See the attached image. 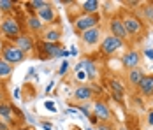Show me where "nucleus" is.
Wrapping results in <instances>:
<instances>
[{
  "mask_svg": "<svg viewBox=\"0 0 153 130\" xmlns=\"http://www.w3.org/2000/svg\"><path fill=\"white\" fill-rule=\"evenodd\" d=\"M123 46H125V42H123L122 39H118V37L107 33V35L102 37V41H100V44H99V51H100V55L111 56V55L118 53Z\"/></svg>",
  "mask_w": 153,
  "mask_h": 130,
  "instance_id": "1",
  "label": "nucleus"
},
{
  "mask_svg": "<svg viewBox=\"0 0 153 130\" xmlns=\"http://www.w3.org/2000/svg\"><path fill=\"white\" fill-rule=\"evenodd\" d=\"M37 49H39V58H42V60H51V58L63 56V53H65V49H63V46L60 42L53 44V42L39 41Z\"/></svg>",
  "mask_w": 153,
  "mask_h": 130,
  "instance_id": "2",
  "label": "nucleus"
},
{
  "mask_svg": "<svg viewBox=\"0 0 153 130\" xmlns=\"http://www.w3.org/2000/svg\"><path fill=\"white\" fill-rule=\"evenodd\" d=\"M122 21L123 25H125V28L128 32V35L130 37H141L143 33H144V23L141 21V18L136 14H123L122 16Z\"/></svg>",
  "mask_w": 153,
  "mask_h": 130,
  "instance_id": "3",
  "label": "nucleus"
},
{
  "mask_svg": "<svg viewBox=\"0 0 153 130\" xmlns=\"http://www.w3.org/2000/svg\"><path fill=\"white\" fill-rule=\"evenodd\" d=\"M99 23H100V16L99 14H81L74 19V30H76L77 35H81L86 30L99 27Z\"/></svg>",
  "mask_w": 153,
  "mask_h": 130,
  "instance_id": "4",
  "label": "nucleus"
},
{
  "mask_svg": "<svg viewBox=\"0 0 153 130\" xmlns=\"http://www.w3.org/2000/svg\"><path fill=\"white\" fill-rule=\"evenodd\" d=\"M0 32L4 33V37H7V39H11V41H16V39L21 35V27H19L18 19L7 16V18H4L2 23H0Z\"/></svg>",
  "mask_w": 153,
  "mask_h": 130,
  "instance_id": "5",
  "label": "nucleus"
},
{
  "mask_svg": "<svg viewBox=\"0 0 153 130\" xmlns=\"http://www.w3.org/2000/svg\"><path fill=\"white\" fill-rule=\"evenodd\" d=\"M2 58H4L7 63L16 65V63L25 62V60H27V55H25L18 46H14L13 42H9V44H5V48H4V51H2Z\"/></svg>",
  "mask_w": 153,
  "mask_h": 130,
  "instance_id": "6",
  "label": "nucleus"
},
{
  "mask_svg": "<svg viewBox=\"0 0 153 130\" xmlns=\"http://www.w3.org/2000/svg\"><path fill=\"white\" fill-rule=\"evenodd\" d=\"M107 27H109V33L114 35V37H118V39H122L123 42L130 39V35H128V32H127V28H125V25H123V21H122L120 16H113V18H109Z\"/></svg>",
  "mask_w": 153,
  "mask_h": 130,
  "instance_id": "7",
  "label": "nucleus"
},
{
  "mask_svg": "<svg viewBox=\"0 0 153 130\" xmlns=\"http://www.w3.org/2000/svg\"><path fill=\"white\" fill-rule=\"evenodd\" d=\"M92 116L99 123L100 121H111L113 120V113H111L109 105L104 100H95L92 104Z\"/></svg>",
  "mask_w": 153,
  "mask_h": 130,
  "instance_id": "8",
  "label": "nucleus"
},
{
  "mask_svg": "<svg viewBox=\"0 0 153 130\" xmlns=\"http://www.w3.org/2000/svg\"><path fill=\"white\" fill-rule=\"evenodd\" d=\"M141 60H143V53L137 49H128L125 51L122 56V65L127 71H132V69H137L141 67Z\"/></svg>",
  "mask_w": 153,
  "mask_h": 130,
  "instance_id": "9",
  "label": "nucleus"
},
{
  "mask_svg": "<svg viewBox=\"0 0 153 130\" xmlns=\"http://www.w3.org/2000/svg\"><path fill=\"white\" fill-rule=\"evenodd\" d=\"M79 37H81V42L85 44L86 48H95L102 41V32H100L99 27H95V28H90V30H86V32H83Z\"/></svg>",
  "mask_w": 153,
  "mask_h": 130,
  "instance_id": "10",
  "label": "nucleus"
},
{
  "mask_svg": "<svg viewBox=\"0 0 153 130\" xmlns=\"http://www.w3.org/2000/svg\"><path fill=\"white\" fill-rule=\"evenodd\" d=\"M62 39V28L60 27H55V25H49L46 28L41 32V41H44V42H60Z\"/></svg>",
  "mask_w": 153,
  "mask_h": 130,
  "instance_id": "11",
  "label": "nucleus"
},
{
  "mask_svg": "<svg viewBox=\"0 0 153 130\" xmlns=\"http://www.w3.org/2000/svg\"><path fill=\"white\" fill-rule=\"evenodd\" d=\"M95 95L92 86H86V85H79V86L74 90L72 93V99L76 102H81V104H86L88 100H92V97Z\"/></svg>",
  "mask_w": 153,
  "mask_h": 130,
  "instance_id": "12",
  "label": "nucleus"
},
{
  "mask_svg": "<svg viewBox=\"0 0 153 130\" xmlns=\"http://www.w3.org/2000/svg\"><path fill=\"white\" fill-rule=\"evenodd\" d=\"M13 44L18 46L25 55H27V53H32V51L35 49V42H33V39H32L30 35H27V33H21L16 41H13Z\"/></svg>",
  "mask_w": 153,
  "mask_h": 130,
  "instance_id": "13",
  "label": "nucleus"
},
{
  "mask_svg": "<svg viewBox=\"0 0 153 130\" xmlns=\"http://www.w3.org/2000/svg\"><path fill=\"white\" fill-rule=\"evenodd\" d=\"M137 91H139V95H143L146 99L153 97V74H146L144 76V79L139 83Z\"/></svg>",
  "mask_w": 153,
  "mask_h": 130,
  "instance_id": "14",
  "label": "nucleus"
},
{
  "mask_svg": "<svg viewBox=\"0 0 153 130\" xmlns=\"http://www.w3.org/2000/svg\"><path fill=\"white\" fill-rule=\"evenodd\" d=\"M144 69L143 67H137V69H132V71H128L127 72V83H128V86L132 88H137L139 83L144 79Z\"/></svg>",
  "mask_w": 153,
  "mask_h": 130,
  "instance_id": "15",
  "label": "nucleus"
},
{
  "mask_svg": "<svg viewBox=\"0 0 153 130\" xmlns=\"http://www.w3.org/2000/svg\"><path fill=\"white\" fill-rule=\"evenodd\" d=\"M37 18L42 21V23H48V25H53V21L56 19V11L53 7V4H48L44 9H41L37 13Z\"/></svg>",
  "mask_w": 153,
  "mask_h": 130,
  "instance_id": "16",
  "label": "nucleus"
},
{
  "mask_svg": "<svg viewBox=\"0 0 153 130\" xmlns=\"http://www.w3.org/2000/svg\"><path fill=\"white\" fill-rule=\"evenodd\" d=\"M102 2L99 0H85L81 2V14H99Z\"/></svg>",
  "mask_w": 153,
  "mask_h": 130,
  "instance_id": "17",
  "label": "nucleus"
},
{
  "mask_svg": "<svg viewBox=\"0 0 153 130\" xmlns=\"http://www.w3.org/2000/svg\"><path fill=\"white\" fill-rule=\"evenodd\" d=\"M81 63H83V71L86 72L88 79L95 81V79L99 77V71H97L95 62H93V60H90V58H83V60H81Z\"/></svg>",
  "mask_w": 153,
  "mask_h": 130,
  "instance_id": "18",
  "label": "nucleus"
},
{
  "mask_svg": "<svg viewBox=\"0 0 153 130\" xmlns=\"http://www.w3.org/2000/svg\"><path fill=\"white\" fill-rule=\"evenodd\" d=\"M27 27H28V30L33 32V33H41L42 30L46 28V27H44V23L37 18V14H35V16H28V18H27Z\"/></svg>",
  "mask_w": 153,
  "mask_h": 130,
  "instance_id": "19",
  "label": "nucleus"
},
{
  "mask_svg": "<svg viewBox=\"0 0 153 130\" xmlns=\"http://www.w3.org/2000/svg\"><path fill=\"white\" fill-rule=\"evenodd\" d=\"M0 118H4V121H13L11 118H13V107H11V104H7V102H0Z\"/></svg>",
  "mask_w": 153,
  "mask_h": 130,
  "instance_id": "20",
  "label": "nucleus"
},
{
  "mask_svg": "<svg viewBox=\"0 0 153 130\" xmlns=\"http://www.w3.org/2000/svg\"><path fill=\"white\" fill-rule=\"evenodd\" d=\"M141 13H143V18H144L146 21L153 23V2H146V4H143Z\"/></svg>",
  "mask_w": 153,
  "mask_h": 130,
  "instance_id": "21",
  "label": "nucleus"
},
{
  "mask_svg": "<svg viewBox=\"0 0 153 130\" xmlns=\"http://www.w3.org/2000/svg\"><path fill=\"white\" fill-rule=\"evenodd\" d=\"M11 74H13V65L7 63L4 58L0 56V79H2V77H7V76H11Z\"/></svg>",
  "mask_w": 153,
  "mask_h": 130,
  "instance_id": "22",
  "label": "nucleus"
},
{
  "mask_svg": "<svg viewBox=\"0 0 153 130\" xmlns=\"http://www.w3.org/2000/svg\"><path fill=\"white\" fill-rule=\"evenodd\" d=\"M109 88H111V91H114V93L125 95V86H123L118 79H109Z\"/></svg>",
  "mask_w": 153,
  "mask_h": 130,
  "instance_id": "23",
  "label": "nucleus"
},
{
  "mask_svg": "<svg viewBox=\"0 0 153 130\" xmlns=\"http://www.w3.org/2000/svg\"><path fill=\"white\" fill-rule=\"evenodd\" d=\"M48 4H49V2H44V0H32V2H28V5H30L35 13H39L41 9H44Z\"/></svg>",
  "mask_w": 153,
  "mask_h": 130,
  "instance_id": "24",
  "label": "nucleus"
},
{
  "mask_svg": "<svg viewBox=\"0 0 153 130\" xmlns=\"http://www.w3.org/2000/svg\"><path fill=\"white\" fill-rule=\"evenodd\" d=\"M14 9V2L13 0H0V11L2 13H11Z\"/></svg>",
  "mask_w": 153,
  "mask_h": 130,
  "instance_id": "25",
  "label": "nucleus"
},
{
  "mask_svg": "<svg viewBox=\"0 0 153 130\" xmlns=\"http://www.w3.org/2000/svg\"><path fill=\"white\" fill-rule=\"evenodd\" d=\"M76 109L81 113V114H85L88 120L92 118V105H88V104H81V105H76Z\"/></svg>",
  "mask_w": 153,
  "mask_h": 130,
  "instance_id": "26",
  "label": "nucleus"
},
{
  "mask_svg": "<svg viewBox=\"0 0 153 130\" xmlns=\"http://www.w3.org/2000/svg\"><path fill=\"white\" fill-rule=\"evenodd\" d=\"M97 130H114V127L111 121H100L97 123Z\"/></svg>",
  "mask_w": 153,
  "mask_h": 130,
  "instance_id": "27",
  "label": "nucleus"
},
{
  "mask_svg": "<svg viewBox=\"0 0 153 130\" xmlns=\"http://www.w3.org/2000/svg\"><path fill=\"white\" fill-rule=\"evenodd\" d=\"M86 79H88V76H86V72H85V71H79V72L76 74V81H77V83H81V85H83Z\"/></svg>",
  "mask_w": 153,
  "mask_h": 130,
  "instance_id": "28",
  "label": "nucleus"
},
{
  "mask_svg": "<svg viewBox=\"0 0 153 130\" xmlns=\"http://www.w3.org/2000/svg\"><path fill=\"white\" fill-rule=\"evenodd\" d=\"M67 69H69V60H63V62H62V65H60V69H58V74L63 76V74L67 72Z\"/></svg>",
  "mask_w": 153,
  "mask_h": 130,
  "instance_id": "29",
  "label": "nucleus"
},
{
  "mask_svg": "<svg viewBox=\"0 0 153 130\" xmlns=\"http://www.w3.org/2000/svg\"><path fill=\"white\" fill-rule=\"evenodd\" d=\"M44 105H46V109H48V111H53V113H56V105H55V102L48 100L46 104H44Z\"/></svg>",
  "mask_w": 153,
  "mask_h": 130,
  "instance_id": "30",
  "label": "nucleus"
},
{
  "mask_svg": "<svg viewBox=\"0 0 153 130\" xmlns=\"http://www.w3.org/2000/svg\"><path fill=\"white\" fill-rule=\"evenodd\" d=\"M143 55H144L146 58H150V60H153V49L152 48H146V49L143 51Z\"/></svg>",
  "mask_w": 153,
  "mask_h": 130,
  "instance_id": "31",
  "label": "nucleus"
},
{
  "mask_svg": "<svg viewBox=\"0 0 153 130\" xmlns=\"http://www.w3.org/2000/svg\"><path fill=\"white\" fill-rule=\"evenodd\" d=\"M111 95H113V99H114V100H118V102L123 100V95H122V93H114V91H111Z\"/></svg>",
  "mask_w": 153,
  "mask_h": 130,
  "instance_id": "32",
  "label": "nucleus"
},
{
  "mask_svg": "<svg viewBox=\"0 0 153 130\" xmlns=\"http://www.w3.org/2000/svg\"><path fill=\"white\" fill-rule=\"evenodd\" d=\"M148 125H150V127H153V109L148 113Z\"/></svg>",
  "mask_w": 153,
  "mask_h": 130,
  "instance_id": "33",
  "label": "nucleus"
},
{
  "mask_svg": "<svg viewBox=\"0 0 153 130\" xmlns=\"http://www.w3.org/2000/svg\"><path fill=\"white\" fill-rule=\"evenodd\" d=\"M4 48H5V44L2 41V37H0V56H2V51H4Z\"/></svg>",
  "mask_w": 153,
  "mask_h": 130,
  "instance_id": "34",
  "label": "nucleus"
},
{
  "mask_svg": "<svg viewBox=\"0 0 153 130\" xmlns=\"http://www.w3.org/2000/svg\"><path fill=\"white\" fill-rule=\"evenodd\" d=\"M41 127H42V129H44V130H51V125H49V123H42Z\"/></svg>",
  "mask_w": 153,
  "mask_h": 130,
  "instance_id": "35",
  "label": "nucleus"
},
{
  "mask_svg": "<svg viewBox=\"0 0 153 130\" xmlns=\"http://www.w3.org/2000/svg\"><path fill=\"white\" fill-rule=\"evenodd\" d=\"M0 130H9V127H7L5 123H2V121H0Z\"/></svg>",
  "mask_w": 153,
  "mask_h": 130,
  "instance_id": "36",
  "label": "nucleus"
},
{
  "mask_svg": "<svg viewBox=\"0 0 153 130\" xmlns=\"http://www.w3.org/2000/svg\"><path fill=\"white\" fill-rule=\"evenodd\" d=\"M51 88H53V83H49V85H48V88H46V93H49V91H51Z\"/></svg>",
  "mask_w": 153,
  "mask_h": 130,
  "instance_id": "37",
  "label": "nucleus"
},
{
  "mask_svg": "<svg viewBox=\"0 0 153 130\" xmlns=\"http://www.w3.org/2000/svg\"><path fill=\"white\" fill-rule=\"evenodd\" d=\"M18 130H32V129H27V127H21V129H18Z\"/></svg>",
  "mask_w": 153,
  "mask_h": 130,
  "instance_id": "38",
  "label": "nucleus"
},
{
  "mask_svg": "<svg viewBox=\"0 0 153 130\" xmlns=\"http://www.w3.org/2000/svg\"><path fill=\"white\" fill-rule=\"evenodd\" d=\"M86 130H93V129H92V127H86Z\"/></svg>",
  "mask_w": 153,
  "mask_h": 130,
  "instance_id": "39",
  "label": "nucleus"
},
{
  "mask_svg": "<svg viewBox=\"0 0 153 130\" xmlns=\"http://www.w3.org/2000/svg\"><path fill=\"white\" fill-rule=\"evenodd\" d=\"M120 130H127V129H125V127H122V129H120Z\"/></svg>",
  "mask_w": 153,
  "mask_h": 130,
  "instance_id": "40",
  "label": "nucleus"
},
{
  "mask_svg": "<svg viewBox=\"0 0 153 130\" xmlns=\"http://www.w3.org/2000/svg\"><path fill=\"white\" fill-rule=\"evenodd\" d=\"M0 100H2V91H0Z\"/></svg>",
  "mask_w": 153,
  "mask_h": 130,
  "instance_id": "41",
  "label": "nucleus"
}]
</instances>
